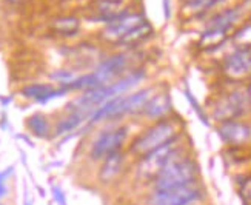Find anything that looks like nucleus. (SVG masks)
Masks as SVG:
<instances>
[{
    "mask_svg": "<svg viewBox=\"0 0 251 205\" xmlns=\"http://www.w3.org/2000/svg\"><path fill=\"white\" fill-rule=\"evenodd\" d=\"M126 136H128L126 127L110 129V131H103L93 142L91 150H90V157L93 160H100V159H105L108 154L114 153V151L122 150L125 140H126Z\"/></svg>",
    "mask_w": 251,
    "mask_h": 205,
    "instance_id": "obj_6",
    "label": "nucleus"
},
{
    "mask_svg": "<svg viewBox=\"0 0 251 205\" xmlns=\"http://www.w3.org/2000/svg\"><path fill=\"white\" fill-rule=\"evenodd\" d=\"M185 96H187V99H188V102L191 103V106H193V110L196 111V114L199 116L201 122H202L203 125L208 127V125H210V122H208V117H206V114L203 113L202 106L199 105V102H198V101H196V97L191 94V91H190V90H185Z\"/></svg>",
    "mask_w": 251,
    "mask_h": 205,
    "instance_id": "obj_25",
    "label": "nucleus"
},
{
    "mask_svg": "<svg viewBox=\"0 0 251 205\" xmlns=\"http://www.w3.org/2000/svg\"><path fill=\"white\" fill-rule=\"evenodd\" d=\"M65 93H67L65 88L54 90L51 85H45V83H32L25 86V88H22V96L28 97V99H34L37 102H48L50 99L63 96Z\"/></svg>",
    "mask_w": 251,
    "mask_h": 205,
    "instance_id": "obj_14",
    "label": "nucleus"
},
{
    "mask_svg": "<svg viewBox=\"0 0 251 205\" xmlns=\"http://www.w3.org/2000/svg\"><path fill=\"white\" fill-rule=\"evenodd\" d=\"M3 178H5V176L2 175V173H0V185H3V183H2V182H3Z\"/></svg>",
    "mask_w": 251,
    "mask_h": 205,
    "instance_id": "obj_29",
    "label": "nucleus"
},
{
    "mask_svg": "<svg viewBox=\"0 0 251 205\" xmlns=\"http://www.w3.org/2000/svg\"><path fill=\"white\" fill-rule=\"evenodd\" d=\"M125 67H126L125 54H114V56L105 59L99 67L93 71L97 86H105L106 82H110L119 73H122Z\"/></svg>",
    "mask_w": 251,
    "mask_h": 205,
    "instance_id": "obj_11",
    "label": "nucleus"
},
{
    "mask_svg": "<svg viewBox=\"0 0 251 205\" xmlns=\"http://www.w3.org/2000/svg\"><path fill=\"white\" fill-rule=\"evenodd\" d=\"M83 119H85V113H77V111L73 113L68 117L62 119V121L56 127V134L57 136H62V134H67V133L73 131V129H75V128H77L82 124Z\"/></svg>",
    "mask_w": 251,
    "mask_h": 205,
    "instance_id": "obj_21",
    "label": "nucleus"
},
{
    "mask_svg": "<svg viewBox=\"0 0 251 205\" xmlns=\"http://www.w3.org/2000/svg\"><path fill=\"white\" fill-rule=\"evenodd\" d=\"M113 2H119V3H121V2H122V0H113Z\"/></svg>",
    "mask_w": 251,
    "mask_h": 205,
    "instance_id": "obj_31",
    "label": "nucleus"
},
{
    "mask_svg": "<svg viewBox=\"0 0 251 205\" xmlns=\"http://www.w3.org/2000/svg\"><path fill=\"white\" fill-rule=\"evenodd\" d=\"M228 34L226 31L222 29H205V32L199 39V47L205 51H213L219 48L222 43L226 40Z\"/></svg>",
    "mask_w": 251,
    "mask_h": 205,
    "instance_id": "obj_19",
    "label": "nucleus"
},
{
    "mask_svg": "<svg viewBox=\"0 0 251 205\" xmlns=\"http://www.w3.org/2000/svg\"><path fill=\"white\" fill-rule=\"evenodd\" d=\"M217 134L225 144L231 147H241L251 139V127L239 121L221 122L217 127Z\"/></svg>",
    "mask_w": 251,
    "mask_h": 205,
    "instance_id": "obj_9",
    "label": "nucleus"
},
{
    "mask_svg": "<svg viewBox=\"0 0 251 205\" xmlns=\"http://www.w3.org/2000/svg\"><path fill=\"white\" fill-rule=\"evenodd\" d=\"M125 165V154L122 150H117L114 153L108 154L99 170V180L102 183H111L116 178L121 175Z\"/></svg>",
    "mask_w": 251,
    "mask_h": 205,
    "instance_id": "obj_12",
    "label": "nucleus"
},
{
    "mask_svg": "<svg viewBox=\"0 0 251 205\" xmlns=\"http://www.w3.org/2000/svg\"><path fill=\"white\" fill-rule=\"evenodd\" d=\"M241 16V9L239 8H230L225 9L222 13L216 14L206 25V29H222V31H228L233 25L234 22Z\"/></svg>",
    "mask_w": 251,
    "mask_h": 205,
    "instance_id": "obj_16",
    "label": "nucleus"
},
{
    "mask_svg": "<svg viewBox=\"0 0 251 205\" xmlns=\"http://www.w3.org/2000/svg\"><path fill=\"white\" fill-rule=\"evenodd\" d=\"M177 140L179 139L171 140V142L152 150L151 153L139 157L136 164V179L142 183H150L151 185L163 168L171 164L173 160L183 156Z\"/></svg>",
    "mask_w": 251,
    "mask_h": 205,
    "instance_id": "obj_1",
    "label": "nucleus"
},
{
    "mask_svg": "<svg viewBox=\"0 0 251 205\" xmlns=\"http://www.w3.org/2000/svg\"><path fill=\"white\" fill-rule=\"evenodd\" d=\"M52 194H54V199L57 201L59 205H67V199H65V194L62 193L60 188L54 187V188H52Z\"/></svg>",
    "mask_w": 251,
    "mask_h": 205,
    "instance_id": "obj_27",
    "label": "nucleus"
},
{
    "mask_svg": "<svg viewBox=\"0 0 251 205\" xmlns=\"http://www.w3.org/2000/svg\"><path fill=\"white\" fill-rule=\"evenodd\" d=\"M170 110H171L170 96L167 93H160L152 96L145 103V106L142 108L140 113L150 119H163V116L170 113Z\"/></svg>",
    "mask_w": 251,
    "mask_h": 205,
    "instance_id": "obj_13",
    "label": "nucleus"
},
{
    "mask_svg": "<svg viewBox=\"0 0 251 205\" xmlns=\"http://www.w3.org/2000/svg\"><path fill=\"white\" fill-rule=\"evenodd\" d=\"M239 196L244 205H251V176L244 178V180L239 183Z\"/></svg>",
    "mask_w": 251,
    "mask_h": 205,
    "instance_id": "obj_24",
    "label": "nucleus"
},
{
    "mask_svg": "<svg viewBox=\"0 0 251 205\" xmlns=\"http://www.w3.org/2000/svg\"><path fill=\"white\" fill-rule=\"evenodd\" d=\"M8 2H11V3H20L22 0H8Z\"/></svg>",
    "mask_w": 251,
    "mask_h": 205,
    "instance_id": "obj_30",
    "label": "nucleus"
},
{
    "mask_svg": "<svg viewBox=\"0 0 251 205\" xmlns=\"http://www.w3.org/2000/svg\"><path fill=\"white\" fill-rule=\"evenodd\" d=\"M144 22H147L144 14H136V13L129 14V13H126L121 19L111 22V24H108L106 28L102 31V37L106 42L119 43V42L122 40V37L126 34V32H129L133 28L142 25Z\"/></svg>",
    "mask_w": 251,
    "mask_h": 205,
    "instance_id": "obj_8",
    "label": "nucleus"
},
{
    "mask_svg": "<svg viewBox=\"0 0 251 205\" xmlns=\"http://www.w3.org/2000/svg\"><path fill=\"white\" fill-rule=\"evenodd\" d=\"M51 77H52L54 80H57V82L63 83V85H67V83H70V82L74 80V74H73L71 71H67V70H60V71L52 73V74H51Z\"/></svg>",
    "mask_w": 251,
    "mask_h": 205,
    "instance_id": "obj_26",
    "label": "nucleus"
},
{
    "mask_svg": "<svg viewBox=\"0 0 251 205\" xmlns=\"http://www.w3.org/2000/svg\"><path fill=\"white\" fill-rule=\"evenodd\" d=\"M222 71L230 80L242 82L251 77V50L236 48L224 59Z\"/></svg>",
    "mask_w": 251,
    "mask_h": 205,
    "instance_id": "obj_7",
    "label": "nucleus"
},
{
    "mask_svg": "<svg viewBox=\"0 0 251 205\" xmlns=\"http://www.w3.org/2000/svg\"><path fill=\"white\" fill-rule=\"evenodd\" d=\"M202 196L198 183L191 185L151 191L147 199V205H191Z\"/></svg>",
    "mask_w": 251,
    "mask_h": 205,
    "instance_id": "obj_4",
    "label": "nucleus"
},
{
    "mask_svg": "<svg viewBox=\"0 0 251 205\" xmlns=\"http://www.w3.org/2000/svg\"><path fill=\"white\" fill-rule=\"evenodd\" d=\"M154 93V88H145V90H140L136 91L133 94H128V96H121L119 97V102L114 108V113L113 117L117 116H124L128 113H140L142 108L145 106V103L151 99L152 94Z\"/></svg>",
    "mask_w": 251,
    "mask_h": 205,
    "instance_id": "obj_10",
    "label": "nucleus"
},
{
    "mask_svg": "<svg viewBox=\"0 0 251 205\" xmlns=\"http://www.w3.org/2000/svg\"><path fill=\"white\" fill-rule=\"evenodd\" d=\"M96 6H97V13H99L97 19L100 22H106V25L126 14V11L121 8V3L113 2V0H97Z\"/></svg>",
    "mask_w": 251,
    "mask_h": 205,
    "instance_id": "obj_15",
    "label": "nucleus"
},
{
    "mask_svg": "<svg viewBox=\"0 0 251 205\" xmlns=\"http://www.w3.org/2000/svg\"><path fill=\"white\" fill-rule=\"evenodd\" d=\"M51 28L60 36H74L80 28V20L74 16H62L52 20Z\"/></svg>",
    "mask_w": 251,
    "mask_h": 205,
    "instance_id": "obj_18",
    "label": "nucleus"
},
{
    "mask_svg": "<svg viewBox=\"0 0 251 205\" xmlns=\"http://www.w3.org/2000/svg\"><path fill=\"white\" fill-rule=\"evenodd\" d=\"M247 106H250L247 94L241 91H231L217 99L213 108V119L217 122L236 121L237 117L245 114Z\"/></svg>",
    "mask_w": 251,
    "mask_h": 205,
    "instance_id": "obj_5",
    "label": "nucleus"
},
{
    "mask_svg": "<svg viewBox=\"0 0 251 205\" xmlns=\"http://www.w3.org/2000/svg\"><path fill=\"white\" fill-rule=\"evenodd\" d=\"M198 164L188 156H180L162 170L160 175L151 183V188L152 191H160L191 185V183H198Z\"/></svg>",
    "mask_w": 251,
    "mask_h": 205,
    "instance_id": "obj_2",
    "label": "nucleus"
},
{
    "mask_svg": "<svg viewBox=\"0 0 251 205\" xmlns=\"http://www.w3.org/2000/svg\"><path fill=\"white\" fill-rule=\"evenodd\" d=\"M221 0H187L185 2V9L191 14H201L203 11L210 9Z\"/></svg>",
    "mask_w": 251,
    "mask_h": 205,
    "instance_id": "obj_23",
    "label": "nucleus"
},
{
    "mask_svg": "<svg viewBox=\"0 0 251 205\" xmlns=\"http://www.w3.org/2000/svg\"><path fill=\"white\" fill-rule=\"evenodd\" d=\"M233 42L237 48L251 50V24L242 26L241 29H237L233 36Z\"/></svg>",
    "mask_w": 251,
    "mask_h": 205,
    "instance_id": "obj_22",
    "label": "nucleus"
},
{
    "mask_svg": "<svg viewBox=\"0 0 251 205\" xmlns=\"http://www.w3.org/2000/svg\"><path fill=\"white\" fill-rule=\"evenodd\" d=\"M152 34V26L148 24V22H144L142 25L133 28L129 32L122 37V40L119 42V45H124V47H136L139 45L140 42L147 40L150 36Z\"/></svg>",
    "mask_w": 251,
    "mask_h": 205,
    "instance_id": "obj_17",
    "label": "nucleus"
},
{
    "mask_svg": "<svg viewBox=\"0 0 251 205\" xmlns=\"http://www.w3.org/2000/svg\"><path fill=\"white\" fill-rule=\"evenodd\" d=\"M176 139H179V129L176 124L173 121H168V119H160V121L148 127L144 133H140L131 142L129 153L139 159L151 153L152 150H156Z\"/></svg>",
    "mask_w": 251,
    "mask_h": 205,
    "instance_id": "obj_3",
    "label": "nucleus"
},
{
    "mask_svg": "<svg viewBox=\"0 0 251 205\" xmlns=\"http://www.w3.org/2000/svg\"><path fill=\"white\" fill-rule=\"evenodd\" d=\"M28 128L31 129L32 134H36L37 137H47L50 134V124H48V119L43 116V114H32L28 117L26 121Z\"/></svg>",
    "mask_w": 251,
    "mask_h": 205,
    "instance_id": "obj_20",
    "label": "nucleus"
},
{
    "mask_svg": "<svg viewBox=\"0 0 251 205\" xmlns=\"http://www.w3.org/2000/svg\"><path fill=\"white\" fill-rule=\"evenodd\" d=\"M245 94H247V99H248V103L251 106V83L247 85V90H245Z\"/></svg>",
    "mask_w": 251,
    "mask_h": 205,
    "instance_id": "obj_28",
    "label": "nucleus"
}]
</instances>
